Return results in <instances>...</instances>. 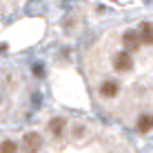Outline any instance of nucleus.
I'll return each mask as SVG.
<instances>
[{
  "label": "nucleus",
  "instance_id": "7ed1b4c3",
  "mask_svg": "<svg viewBox=\"0 0 153 153\" xmlns=\"http://www.w3.org/2000/svg\"><path fill=\"white\" fill-rule=\"evenodd\" d=\"M98 93H100V98H104V100L115 98V96L120 93V84H118V80H111V78L102 80V82H100V87H98Z\"/></svg>",
  "mask_w": 153,
  "mask_h": 153
},
{
  "label": "nucleus",
  "instance_id": "9d476101",
  "mask_svg": "<svg viewBox=\"0 0 153 153\" xmlns=\"http://www.w3.org/2000/svg\"><path fill=\"white\" fill-rule=\"evenodd\" d=\"M33 71L38 73V76H42V67H40V65H36V67H33Z\"/></svg>",
  "mask_w": 153,
  "mask_h": 153
},
{
  "label": "nucleus",
  "instance_id": "1a4fd4ad",
  "mask_svg": "<svg viewBox=\"0 0 153 153\" xmlns=\"http://www.w3.org/2000/svg\"><path fill=\"white\" fill-rule=\"evenodd\" d=\"M71 135H73V140L87 138V126H84V124H73L71 126Z\"/></svg>",
  "mask_w": 153,
  "mask_h": 153
},
{
  "label": "nucleus",
  "instance_id": "6e6552de",
  "mask_svg": "<svg viewBox=\"0 0 153 153\" xmlns=\"http://www.w3.org/2000/svg\"><path fill=\"white\" fill-rule=\"evenodd\" d=\"M0 153H20L18 144H16L13 140H4L2 144H0Z\"/></svg>",
  "mask_w": 153,
  "mask_h": 153
},
{
  "label": "nucleus",
  "instance_id": "0eeeda50",
  "mask_svg": "<svg viewBox=\"0 0 153 153\" xmlns=\"http://www.w3.org/2000/svg\"><path fill=\"white\" fill-rule=\"evenodd\" d=\"M138 33H140V42L142 45H149V47L153 45V25L151 22H142Z\"/></svg>",
  "mask_w": 153,
  "mask_h": 153
},
{
  "label": "nucleus",
  "instance_id": "9b49d317",
  "mask_svg": "<svg viewBox=\"0 0 153 153\" xmlns=\"http://www.w3.org/2000/svg\"><path fill=\"white\" fill-rule=\"evenodd\" d=\"M69 2H71V0H69Z\"/></svg>",
  "mask_w": 153,
  "mask_h": 153
},
{
  "label": "nucleus",
  "instance_id": "f03ea898",
  "mask_svg": "<svg viewBox=\"0 0 153 153\" xmlns=\"http://www.w3.org/2000/svg\"><path fill=\"white\" fill-rule=\"evenodd\" d=\"M113 69L118 73H129L133 69V58H131L129 51H120V53L113 56Z\"/></svg>",
  "mask_w": 153,
  "mask_h": 153
},
{
  "label": "nucleus",
  "instance_id": "20e7f679",
  "mask_svg": "<svg viewBox=\"0 0 153 153\" xmlns=\"http://www.w3.org/2000/svg\"><path fill=\"white\" fill-rule=\"evenodd\" d=\"M122 47H124V51H129V53L138 51L140 47H142V42H140V33H138V31H133V29L124 31V33H122Z\"/></svg>",
  "mask_w": 153,
  "mask_h": 153
},
{
  "label": "nucleus",
  "instance_id": "39448f33",
  "mask_svg": "<svg viewBox=\"0 0 153 153\" xmlns=\"http://www.w3.org/2000/svg\"><path fill=\"white\" fill-rule=\"evenodd\" d=\"M65 129H67V120L62 115H56V118L49 120V131L53 138H62L65 135Z\"/></svg>",
  "mask_w": 153,
  "mask_h": 153
},
{
  "label": "nucleus",
  "instance_id": "423d86ee",
  "mask_svg": "<svg viewBox=\"0 0 153 153\" xmlns=\"http://www.w3.org/2000/svg\"><path fill=\"white\" fill-rule=\"evenodd\" d=\"M135 129H138V133L153 131V113H140L138 120H135Z\"/></svg>",
  "mask_w": 153,
  "mask_h": 153
},
{
  "label": "nucleus",
  "instance_id": "f257e3e1",
  "mask_svg": "<svg viewBox=\"0 0 153 153\" xmlns=\"http://www.w3.org/2000/svg\"><path fill=\"white\" fill-rule=\"evenodd\" d=\"M22 149L25 153H38L42 149V135L38 131H29L22 135Z\"/></svg>",
  "mask_w": 153,
  "mask_h": 153
}]
</instances>
